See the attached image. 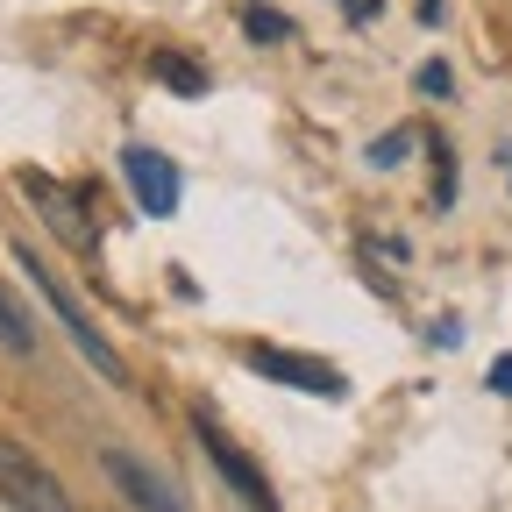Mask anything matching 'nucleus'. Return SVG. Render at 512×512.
I'll list each match as a JSON object with an SVG mask.
<instances>
[{
    "instance_id": "nucleus-14",
    "label": "nucleus",
    "mask_w": 512,
    "mask_h": 512,
    "mask_svg": "<svg viewBox=\"0 0 512 512\" xmlns=\"http://www.w3.org/2000/svg\"><path fill=\"white\" fill-rule=\"evenodd\" d=\"M342 8H349V22H370V15L384 8V0H342Z\"/></svg>"
},
{
    "instance_id": "nucleus-6",
    "label": "nucleus",
    "mask_w": 512,
    "mask_h": 512,
    "mask_svg": "<svg viewBox=\"0 0 512 512\" xmlns=\"http://www.w3.org/2000/svg\"><path fill=\"white\" fill-rule=\"evenodd\" d=\"M22 192H29V207H36V214H43V221H50V228H57L64 242H72L79 256H93L100 228H93V221H86V214L72 207V192H64L57 178H43V171H22Z\"/></svg>"
},
{
    "instance_id": "nucleus-5",
    "label": "nucleus",
    "mask_w": 512,
    "mask_h": 512,
    "mask_svg": "<svg viewBox=\"0 0 512 512\" xmlns=\"http://www.w3.org/2000/svg\"><path fill=\"white\" fill-rule=\"evenodd\" d=\"M121 178L136 185V207H143V214H157V221L178 214V164H171V157L128 143V150H121Z\"/></svg>"
},
{
    "instance_id": "nucleus-1",
    "label": "nucleus",
    "mask_w": 512,
    "mask_h": 512,
    "mask_svg": "<svg viewBox=\"0 0 512 512\" xmlns=\"http://www.w3.org/2000/svg\"><path fill=\"white\" fill-rule=\"evenodd\" d=\"M15 264H22V278L36 285V299H43V306L57 313V328L72 335V349H79V356H86V363H93V370H100L107 384H128V370H121V349H114V342H107V335L93 328V320H86V306H79L72 292H64V278H57V271L43 264V256H36L29 242H15Z\"/></svg>"
},
{
    "instance_id": "nucleus-3",
    "label": "nucleus",
    "mask_w": 512,
    "mask_h": 512,
    "mask_svg": "<svg viewBox=\"0 0 512 512\" xmlns=\"http://www.w3.org/2000/svg\"><path fill=\"white\" fill-rule=\"evenodd\" d=\"M0 505H8V512H72L64 491H57V477L29 456V448H15V441H0Z\"/></svg>"
},
{
    "instance_id": "nucleus-4",
    "label": "nucleus",
    "mask_w": 512,
    "mask_h": 512,
    "mask_svg": "<svg viewBox=\"0 0 512 512\" xmlns=\"http://www.w3.org/2000/svg\"><path fill=\"white\" fill-rule=\"evenodd\" d=\"M249 370L271 377V384H292V392H313V399H342V377L320 363V356H292V349L256 342V349H249Z\"/></svg>"
},
{
    "instance_id": "nucleus-7",
    "label": "nucleus",
    "mask_w": 512,
    "mask_h": 512,
    "mask_svg": "<svg viewBox=\"0 0 512 512\" xmlns=\"http://www.w3.org/2000/svg\"><path fill=\"white\" fill-rule=\"evenodd\" d=\"M100 470L121 484V498L136 505V512H185V505H178V491H171V484H164V477H157L143 456H128V448H107V456H100Z\"/></svg>"
},
{
    "instance_id": "nucleus-12",
    "label": "nucleus",
    "mask_w": 512,
    "mask_h": 512,
    "mask_svg": "<svg viewBox=\"0 0 512 512\" xmlns=\"http://www.w3.org/2000/svg\"><path fill=\"white\" fill-rule=\"evenodd\" d=\"M420 93H434V100H441V93H456V86H448V64H441V57L420 64Z\"/></svg>"
},
{
    "instance_id": "nucleus-9",
    "label": "nucleus",
    "mask_w": 512,
    "mask_h": 512,
    "mask_svg": "<svg viewBox=\"0 0 512 512\" xmlns=\"http://www.w3.org/2000/svg\"><path fill=\"white\" fill-rule=\"evenodd\" d=\"M0 349H15V356H29L36 349V335H29V320H22V306L0 292Z\"/></svg>"
},
{
    "instance_id": "nucleus-10",
    "label": "nucleus",
    "mask_w": 512,
    "mask_h": 512,
    "mask_svg": "<svg viewBox=\"0 0 512 512\" xmlns=\"http://www.w3.org/2000/svg\"><path fill=\"white\" fill-rule=\"evenodd\" d=\"M242 29H249L256 43H285V36H292V22H285L278 8H249V15H242Z\"/></svg>"
},
{
    "instance_id": "nucleus-13",
    "label": "nucleus",
    "mask_w": 512,
    "mask_h": 512,
    "mask_svg": "<svg viewBox=\"0 0 512 512\" xmlns=\"http://www.w3.org/2000/svg\"><path fill=\"white\" fill-rule=\"evenodd\" d=\"M491 392H505V399H512V356H498V363H491Z\"/></svg>"
},
{
    "instance_id": "nucleus-11",
    "label": "nucleus",
    "mask_w": 512,
    "mask_h": 512,
    "mask_svg": "<svg viewBox=\"0 0 512 512\" xmlns=\"http://www.w3.org/2000/svg\"><path fill=\"white\" fill-rule=\"evenodd\" d=\"M406 150H413V128H392L384 143H370V164H384V171H392V164H399Z\"/></svg>"
},
{
    "instance_id": "nucleus-8",
    "label": "nucleus",
    "mask_w": 512,
    "mask_h": 512,
    "mask_svg": "<svg viewBox=\"0 0 512 512\" xmlns=\"http://www.w3.org/2000/svg\"><path fill=\"white\" fill-rule=\"evenodd\" d=\"M150 79H164V86L185 93V100H200V93H207V64H192L185 50H150Z\"/></svg>"
},
{
    "instance_id": "nucleus-2",
    "label": "nucleus",
    "mask_w": 512,
    "mask_h": 512,
    "mask_svg": "<svg viewBox=\"0 0 512 512\" xmlns=\"http://www.w3.org/2000/svg\"><path fill=\"white\" fill-rule=\"evenodd\" d=\"M192 427H200V448H207V463L221 470V484H228V491L242 498V512H278V491H271V477L256 470V463L242 456V448H235V441H228V434H221V427H214L207 413L192 420Z\"/></svg>"
}]
</instances>
